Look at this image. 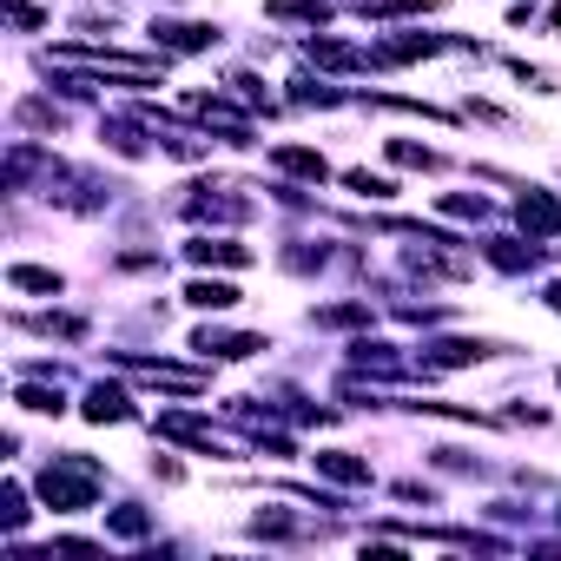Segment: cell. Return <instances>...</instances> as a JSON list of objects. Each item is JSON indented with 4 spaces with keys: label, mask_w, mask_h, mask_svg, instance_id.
Here are the masks:
<instances>
[{
    "label": "cell",
    "mask_w": 561,
    "mask_h": 561,
    "mask_svg": "<svg viewBox=\"0 0 561 561\" xmlns=\"http://www.w3.org/2000/svg\"><path fill=\"white\" fill-rule=\"evenodd\" d=\"M93 495H100V462H87V456H54V462L41 469V502H47V508L73 515V508H93Z\"/></svg>",
    "instance_id": "obj_1"
},
{
    "label": "cell",
    "mask_w": 561,
    "mask_h": 561,
    "mask_svg": "<svg viewBox=\"0 0 561 561\" xmlns=\"http://www.w3.org/2000/svg\"><path fill=\"white\" fill-rule=\"evenodd\" d=\"M515 218H522V231H528V238H548V231L561 225V205H554L548 192H522V205H515Z\"/></svg>",
    "instance_id": "obj_2"
},
{
    "label": "cell",
    "mask_w": 561,
    "mask_h": 561,
    "mask_svg": "<svg viewBox=\"0 0 561 561\" xmlns=\"http://www.w3.org/2000/svg\"><path fill=\"white\" fill-rule=\"evenodd\" d=\"M271 165H277V172H291V179H311V185H324V179H331L324 152H305V146H277V152H271Z\"/></svg>",
    "instance_id": "obj_3"
},
{
    "label": "cell",
    "mask_w": 561,
    "mask_h": 561,
    "mask_svg": "<svg viewBox=\"0 0 561 561\" xmlns=\"http://www.w3.org/2000/svg\"><path fill=\"white\" fill-rule=\"evenodd\" d=\"M159 436H172V443H192V449H211V456H218V436H211V423H198V416L165 410V416H159Z\"/></svg>",
    "instance_id": "obj_4"
},
{
    "label": "cell",
    "mask_w": 561,
    "mask_h": 561,
    "mask_svg": "<svg viewBox=\"0 0 561 561\" xmlns=\"http://www.w3.org/2000/svg\"><path fill=\"white\" fill-rule=\"evenodd\" d=\"M126 416H133L126 390H113V383H93L87 390V423H126Z\"/></svg>",
    "instance_id": "obj_5"
},
{
    "label": "cell",
    "mask_w": 561,
    "mask_h": 561,
    "mask_svg": "<svg viewBox=\"0 0 561 561\" xmlns=\"http://www.w3.org/2000/svg\"><path fill=\"white\" fill-rule=\"evenodd\" d=\"M311 462H318V476H331V482H344V489L370 482V462H357V456H344V449H324V456H311Z\"/></svg>",
    "instance_id": "obj_6"
},
{
    "label": "cell",
    "mask_w": 561,
    "mask_h": 561,
    "mask_svg": "<svg viewBox=\"0 0 561 561\" xmlns=\"http://www.w3.org/2000/svg\"><path fill=\"white\" fill-rule=\"evenodd\" d=\"M159 41H165V47H179V54H205V47L218 41V27H192V21H165V27H159Z\"/></svg>",
    "instance_id": "obj_7"
},
{
    "label": "cell",
    "mask_w": 561,
    "mask_h": 561,
    "mask_svg": "<svg viewBox=\"0 0 561 561\" xmlns=\"http://www.w3.org/2000/svg\"><path fill=\"white\" fill-rule=\"evenodd\" d=\"M192 113H198L205 126H225L231 139H244V133H251V119H244V113H231V106H225V100H211V93H198V100H192Z\"/></svg>",
    "instance_id": "obj_8"
},
{
    "label": "cell",
    "mask_w": 561,
    "mask_h": 561,
    "mask_svg": "<svg viewBox=\"0 0 561 561\" xmlns=\"http://www.w3.org/2000/svg\"><path fill=\"white\" fill-rule=\"evenodd\" d=\"M185 251H192V264H251V251L231 238H192Z\"/></svg>",
    "instance_id": "obj_9"
},
{
    "label": "cell",
    "mask_w": 561,
    "mask_h": 561,
    "mask_svg": "<svg viewBox=\"0 0 561 561\" xmlns=\"http://www.w3.org/2000/svg\"><path fill=\"white\" fill-rule=\"evenodd\" d=\"M185 298H192L198 311H231V305H238V291L225 285V277H192V285H185Z\"/></svg>",
    "instance_id": "obj_10"
},
{
    "label": "cell",
    "mask_w": 561,
    "mask_h": 561,
    "mask_svg": "<svg viewBox=\"0 0 561 561\" xmlns=\"http://www.w3.org/2000/svg\"><path fill=\"white\" fill-rule=\"evenodd\" d=\"M14 291H41V298H60V271H41V264H14L8 271Z\"/></svg>",
    "instance_id": "obj_11"
},
{
    "label": "cell",
    "mask_w": 561,
    "mask_h": 561,
    "mask_svg": "<svg viewBox=\"0 0 561 561\" xmlns=\"http://www.w3.org/2000/svg\"><path fill=\"white\" fill-rule=\"evenodd\" d=\"M264 14H271V21H311V27H324V21H331L324 0H271Z\"/></svg>",
    "instance_id": "obj_12"
},
{
    "label": "cell",
    "mask_w": 561,
    "mask_h": 561,
    "mask_svg": "<svg viewBox=\"0 0 561 561\" xmlns=\"http://www.w3.org/2000/svg\"><path fill=\"white\" fill-rule=\"evenodd\" d=\"M541 251L535 244H515V238H489V264H502V271H528Z\"/></svg>",
    "instance_id": "obj_13"
},
{
    "label": "cell",
    "mask_w": 561,
    "mask_h": 561,
    "mask_svg": "<svg viewBox=\"0 0 561 561\" xmlns=\"http://www.w3.org/2000/svg\"><path fill=\"white\" fill-rule=\"evenodd\" d=\"M192 351H211V357H251V351H264V337H211V331H198Z\"/></svg>",
    "instance_id": "obj_14"
},
{
    "label": "cell",
    "mask_w": 561,
    "mask_h": 561,
    "mask_svg": "<svg viewBox=\"0 0 561 561\" xmlns=\"http://www.w3.org/2000/svg\"><path fill=\"white\" fill-rule=\"evenodd\" d=\"M185 211H192V218H244L251 205H244V198H211V185H205V192H198Z\"/></svg>",
    "instance_id": "obj_15"
},
{
    "label": "cell",
    "mask_w": 561,
    "mask_h": 561,
    "mask_svg": "<svg viewBox=\"0 0 561 561\" xmlns=\"http://www.w3.org/2000/svg\"><path fill=\"white\" fill-rule=\"evenodd\" d=\"M21 522H27V495H21V482H8L0 489V528L21 535Z\"/></svg>",
    "instance_id": "obj_16"
},
{
    "label": "cell",
    "mask_w": 561,
    "mask_h": 561,
    "mask_svg": "<svg viewBox=\"0 0 561 561\" xmlns=\"http://www.w3.org/2000/svg\"><path fill=\"white\" fill-rule=\"evenodd\" d=\"M430 357H436V364H476V357H482V344H469V337H449V344H430Z\"/></svg>",
    "instance_id": "obj_17"
},
{
    "label": "cell",
    "mask_w": 561,
    "mask_h": 561,
    "mask_svg": "<svg viewBox=\"0 0 561 561\" xmlns=\"http://www.w3.org/2000/svg\"><path fill=\"white\" fill-rule=\"evenodd\" d=\"M106 139H113L126 159H139V152H146V139H139V126H133V119H113V126H106Z\"/></svg>",
    "instance_id": "obj_18"
},
{
    "label": "cell",
    "mask_w": 561,
    "mask_h": 561,
    "mask_svg": "<svg viewBox=\"0 0 561 561\" xmlns=\"http://www.w3.org/2000/svg\"><path fill=\"white\" fill-rule=\"evenodd\" d=\"M390 159H397V165H423V172L436 165V152H423V146H410V139H397V146H390Z\"/></svg>",
    "instance_id": "obj_19"
},
{
    "label": "cell",
    "mask_w": 561,
    "mask_h": 561,
    "mask_svg": "<svg viewBox=\"0 0 561 561\" xmlns=\"http://www.w3.org/2000/svg\"><path fill=\"white\" fill-rule=\"evenodd\" d=\"M113 535L139 541V535H146V515H139V508H113Z\"/></svg>",
    "instance_id": "obj_20"
},
{
    "label": "cell",
    "mask_w": 561,
    "mask_h": 561,
    "mask_svg": "<svg viewBox=\"0 0 561 561\" xmlns=\"http://www.w3.org/2000/svg\"><path fill=\"white\" fill-rule=\"evenodd\" d=\"M21 403H27V410H60V390H41V383H21Z\"/></svg>",
    "instance_id": "obj_21"
},
{
    "label": "cell",
    "mask_w": 561,
    "mask_h": 561,
    "mask_svg": "<svg viewBox=\"0 0 561 561\" xmlns=\"http://www.w3.org/2000/svg\"><path fill=\"white\" fill-rule=\"evenodd\" d=\"M351 192H370V198H390L397 185H390V179H370V172H351Z\"/></svg>",
    "instance_id": "obj_22"
},
{
    "label": "cell",
    "mask_w": 561,
    "mask_h": 561,
    "mask_svg": "<svg viewBox=\"0 0 561 561\" xmlns=\"http://www.w3.org/2000/svg\"><path fill=\"white\" fill-rule=\"evenodd\" d=\"M443 211H456V218H482L489 205H482V198H469V192H456V198H443Z\"/></svg>",
    "instance_id": "obj_23"
},
{
    "label": "cell",
    "mask_w": 561,
    "mask_h": 561,
    "mask_svg": "<svg viewBox=\"0 0 561 561\" xmlns=\"http://www.w3.org/2000/svg\"><path fill=\"white\" fill-rule=\"evenodd\" d=\"M548 305H554V311H561V285H554V291H548Z\"/></svg>",
    "instance_id": "obj_24"
}]
</instances>
